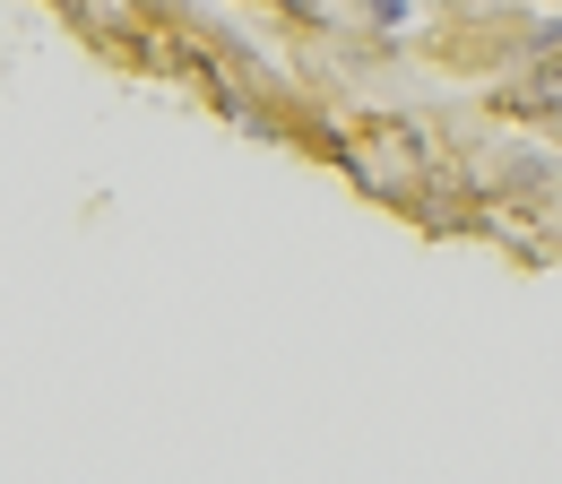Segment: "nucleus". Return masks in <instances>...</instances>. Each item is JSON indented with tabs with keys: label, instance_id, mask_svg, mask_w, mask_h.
<instances>
[{
	"label": "nucleus",
	"instance_id": "obj_1",
	"mask_svg": "<svg viewBox=\"0 0 562 484\" xmlns=\"http://www.w3.org/2000/svg\"><path fill=\"white\" fill-rule=\"evenodd\" d=\"M502 182H510V191H528V200H537V191H554L562 173H554V165H546V156H528V147H519V156H510V165H502Z\"/></svg>",
	"mask_w": 562,
	"mask_h": 484
},
{
	"label": "nucleus",
	"instance_id": "obj_2",
	"mask_svg": "<svg viewBox=\"0 0 562 484\" xmlns=\"http://www.w3.org/2000/svg\"><path fill=\"white\" fill-rule=\"evenodd\" d=\"M554 53H562V18H546V26L519 35V61H554Z\"/></svg>",
	"mask_w": 562,
	"mask_h": 484
},
{
	"label": "nucleus",
	"instance_id": "obj_3",
	"mask_svg": "<svg viewBox=\"0 0 562 484\" xmlns=\"http://www.w3.org/2000/svg\"><path fill=\"white\" fill-rule=\"evenodd\" d=\"M285 18H312V26H321V18H329V0H278Z\"/></svg>",
	"mask_w": 562,
	"mask_h": 484
}]
</instances>
